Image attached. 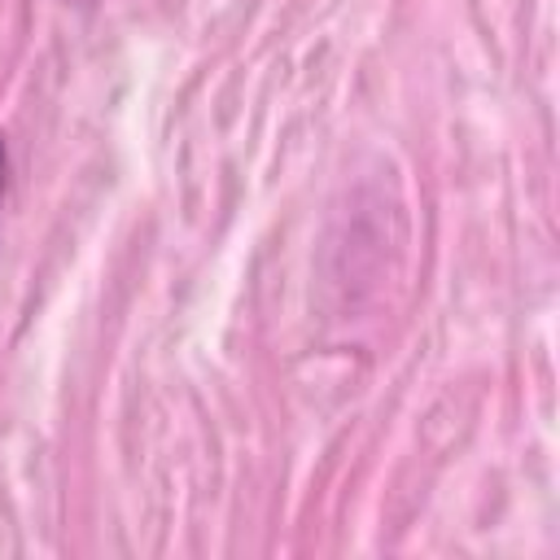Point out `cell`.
I'll use <instances>...</instances> for the list:
<instances>
[{"mask_svg": "<svg viewBox=\"0 0 560 560\" xmlns=\"http://www.w3.org/2000/svg\"><path fill=\"white\" fill-rule=\"evenodd\" d=\"M4 188H9V144L0 136V206H4Z\"/></svg>", "mask_w": 560, "mask_h": 560, "instance_id": "6da1fadb", "label": "cell"}]
</instances>
